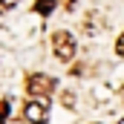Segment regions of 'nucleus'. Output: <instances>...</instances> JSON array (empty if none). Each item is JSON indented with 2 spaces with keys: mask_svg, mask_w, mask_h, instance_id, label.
Returning a JSON list of instances; mask_svg holds the SVG:
<instances>
[{
  "mask_svg": "<svg viewBox=\"0 0 124 124\" xmlns=\"http://www.w3.org/2000/svg\"><path fill=\"white\" fill-rule=\"evenodd\" d=\"M75 3H78V0H63V9H66V12H72V9H75Z\"/></svg>",
  "mask_w": 124,
  "mask_h": 124,
  "instance_id": "obj_9",
  "label": "nucleus"
},
{
  "mask_svg": "<svg viewBox=\"0 0 124 124\" xmlns=\"http://www.w3.org/2000/svg\"><path fill=\"white\" fill-rule=\"evenodd\" d=\"M121 98H124V87H121Z\"/></svg>",
  "mask_w": 124,
  "mask_h": 124,
  "instance_id": "obj_10",
  "label": "nucleus"
},
{
  "mask_svg": "<svg viewBox=\"0 0 124 124\" xmlns=\"http://www.w3.org/2000/svg\"><path fill=\"white\" fill-rule=\"evenodd\" d=\"M52 9H55V0H35V12L38 15H52Z\"/></svg>",
  "mask_w": 124,
  "mask_h": 124,
  "instance_id": "obj_4",
  "label": "nucleus"
},
{
  "mask_svg": "<svg viewBox=\"0 0 124 124\" xmlns=\"http://www.w3.org/2000/svg\"><path fill=\"white\" fill-rule=\"evenodd\" d=\"M118 124H124V118H121V121H118Z\"/></svg>",
  "mask_w": 124,
  "mask_h": 124,
  "instance_id": "obj_11",
  "label": "nucleus"
},
{
  "mask_svg": "<svg viewBox=\"0 0 124 124\" xmlns=\"http://www.w3.org/2000/svg\"><path fill=\"white\" fill-rule=\"evenodd\" d=\"M52 52H55V58L58 61H72L75 58V38L69 35V32H55L52 35Z\"/></svg>",
  "mask_w": 124,
  "mask_h": 124,
  "instance_id": "obj_2",
  "label": "nucleus"
},
{
  "mask_svg": "<svg viewBox=\"0 0 124 124\" xmlns=\"http://www.w3.org/2000/svg\"><path fill=\"white\" fill-rule=\"evenodd\" d=\"M55 78L52 75H40V72H32L29 78H26V93L29 98H40V101H46L49 95L55 93Z\"/></svg>",
  "mask_w": 124,
  "mask_h": 124,
  "instance_id": "obj_1",
  "label": "nucleus"
},
{
  "mask_svg": "<svg viewBox=\"0 0 124 124\" xmlns=\"http://www.w3.org/2000/svg\"><path fill=\"white\" fill-rule=\"evenodd\" d=\"M20 0H0V15H6V12H12L15 6H17Z\"/></svg>",
  "mask_w": 124,
  "mask_h": 124,
  "instance_id": "obj_5",
  "label": "nucleus"
},
{
  "mask_svg": "<svg viewBox=\"0 0 124 124\" xmlns=\"http://www.w3.org/2000/svg\"><path fill=\"white\" fill-rule=\"evenodd\" d=\"M23 118H26L29 124H43L46 118H49V104L40 101V98H29L26 107H23Z\"/></svg>",
  "mask_w": 124,
  "mask_h": 124,
  "instance_id": "obj_3",
  "label": "nucleus"
},
{
  "mask_svg": "<svg viewBox=\"0 0 124 124\" xmlns=\"http://www.w3.org/2000/svg\"><path fill=\"white\" fill-rule=\"evenodd\" d=\"M116 52H118V55L124 58V32L118 35V40H116Z\"/></svg>",
  "mask_w": 124,
  "mask_h": 124,
  "instance_id": "obj_8",
  "label": "nucleus"
},
{
  "mask_svg": "<svg viewBox=\"0 0 124 124\" xmlns=\"http://www.w3.org/2000/svg\"><path fill=\"white\" fill-rule=\"evenodd\" d=\"M61 104H63V107H72V104H75V95H72V93H63L61 95Z\"/></svg>",
  "mask_w": 124,
  "mask_h": 124,
  "instance_id": "obj_6",
  "label": "nucleus"
},
{
  "mask_svg": "<svg viewBox=\"0 0 124 124\" xmlns=\"http://www.w3.org/2000/svg\"><path fill=\"white\" fill-rule=\"evenodd\" d=\"M6 116H9V101H0V124L6 121Z\"/></svg>",
  "mask_w": 124,
  "mask_h": 124,
  "instance_id": "obj_7",
  "label": "nucleus"
}]
</instances>
